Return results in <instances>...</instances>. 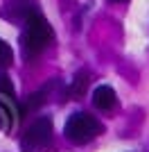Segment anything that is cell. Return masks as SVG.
<instances>
[{
  "instance_id": "cell-1",
  "label": "cell",
  "mask_w": 149,
  "mask_h": 152,
  "mask_svg": "<svg viewBox=\"0 0 149 152\" xmlns=\"http://www.w3.org/2000/svg\"><path fill=\"white\" fill-rule=\"evenodd\" d=\"M52 39H54V32L45 20V16L36 9H30L27 18H25V34H23V48L27 50V55L43 52L52 43Z\"/></svg>"
},
{
  "instance_id": "cell-2",
  "label": "cell",
  "mask_w": 149,
  "mask_h": 152,
  "mask_svg": "<svg viewBox=\"0 0 149 152\" xmlns=\"http://www.w3.org/2000/svg\"><path fill=\"white\" fill-rule=\"evenodd\" d=\"M104 132V125L95 118V116L86 114V111H79V114H72L63 127V134H66V139L74 145H86L95 136Z\"/></svg>"
},
{
  "instance_id": "cell-3",
  "label": "cell",
  "mask_w": 149,
  "mask_h": 152,
  "mask_svg": "<svg viewBox=\"0 0 149 152\" xmlns=\"http://www.w3.org/2000/svg\"><path fill=\"white\" fill-rule=\"evenodd\" d=\"M50 141H52V121L48 116H43L27 127V132L20 139V148H23V152H38L45 145H50Z\"/></svg>"
},
{
  "instance_id": "cell-4",
  "label": "cell",
  "mask_w": 149,
  "mask_h": 152,
  "mask_svg": "<svg viewBox=\"0 0 149 152\" xmlns=\"http://www.w3.org/2000/svg\"><path fill=\"white\" fill-rule=\"evenodd\" d=\"M90 102H93V107H95V109L108 111V109L118 107V95H115V91H113L111 86L102 84V86H97V89L93 91V98H90Z\"/></svg>"
},
{
  "instance_id": "cell-5",
  "label": "cell",
  "mask_w": 149,
  "mask_h": 152,
  "mask_svg": "<svg viewBox=\"0 0 149 152\" xmlns=\"http://www.w3.org/2000/svg\"><path fill=\"white\" fill-rule=\"evenodd\" d=\"M86 86H88V70H79V73L74 75L72 84H70L68 95H70V98H79V95H84Z\"/></svg>"
},
{
  "instance_id": "cell-6",
  "label": "cell",
  "mask_w": 149,
  "mask_h": 152,
  "mask_svg": "<svg viewBox=\"0 0 149 152\" xmlns=\"http://www.w3.org/2000/svg\"><path fill=\"white\" fill-rule=\"evenodd\" d=\"M45 98H48V86L41 89V91H36V93H32L30 98H27V102H25V111H36V109L45 102Z\"/></svg>"
},
{
  "instance_id": "cell-7",
  "label": "cell",
  "mask_w": 149,
  "mask_h": 152,
  "mask_svg": "<svg viewBox=\"0 0 149 152\" xmlns=\"http://www.w3.org/2000/svg\"><path fill=\"white\" fill-rule=\"evenodd\" d=\"M14 64V50L9 48L7 41L0 39V70H7Z\"/></svg>"
},
{
  "instance_id": "cell-8",
  "label": "cell",
  "mask_w": 149,
  "mask_h": 152,
  "mask_svg": "<svg viewBox=\"0 0 149 152\" xmlns=\"http://www.w3.org/2000/svg\"><path fill=\"white\" fill-rule=\"evenodd\" d=\"M14 84L12 80H9V75L7 73H0V95H7V98H14Z\"/></svg>"
},
{
  "instance_id": "cell-9",
  "label": "cell",
  "mask_w": 149,
  "mask_h": 152,
  "mask_svg": "<svg viewBox=\"0 0 149 152\" xmlns=\"http://www.w3.org/2000/svg\"><path fill=\"white\" fill-rule=\"evenodd\" d=\"M106 2H127V0H106Z\"/></svg>"
}]
</instances>
